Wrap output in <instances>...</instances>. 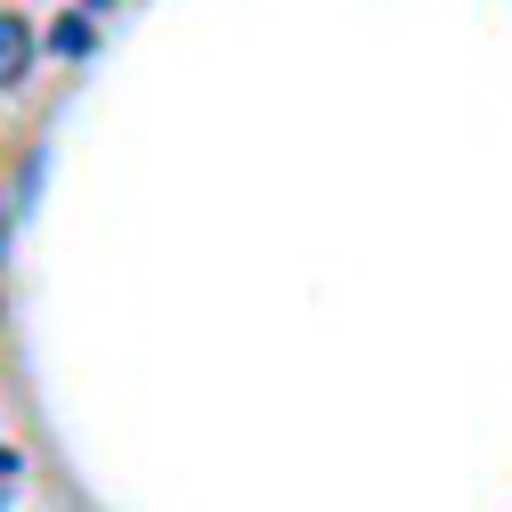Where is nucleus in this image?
<instances>
[{
  "label": "nucleus",
  "instance_id": "f03ea898",
  "mask_svg": "<svg viewBox=\"0 0 512 512\" xmlns=\"http://www.w3.org/2000/svg\"><path fill=\"white\" fill-rule=\"evenodd\" d=\"M41 41H49V57H90V41H98V17H90V9H74V17H57Z\"/></svg>",
  "mask_w": 512,
  "mask_h": 512
},
{
  "label": "nucleus",
  "instance_id": "7ed1b4c3",
  "mask_svg": "<svg viewBox=\"0 0 512 512\" xmlns=\"http://www.w3.org/2000/svg\"><path fill=\"white\" fill-rule=\"evenodd\" d=\"M82 9H90V17H106V9H122V0H82Z\"/></svg>",
  "mask_w": 512,
  "mask_h": 512
},
{
  "label": "nucleus",
  "instance_id": "f257e3e1",
  "mask_svg": "<svg viewBox=\"0 0 512 512\" xmlns=\"http://www.w3.org/2000/svg\"><path fill=\"white\" fill-rule=\"evenodd\" d=\"M49 41L33 33V17L25 9H0V90H17L25 74H33V57H41Z\"/></svg>",
  "mask_w": 512,
  "mask_h": 512
},
{
  "label": "nucleus",
  "instance_id": "39448f33",
  "mask_svg": "<svg viewBox=\"0 0 512 512\" xmlns=\"http://www.w3.org/2000/svg\"><path fill=\"white\" fill-rule=\"evenodd\" d=\"M0 236H9V204H0Z\"/></svg>",
  "mask_w": 512,
  "mask_h": 512
},
{
  "label": "nucleus",
  "instance_id": "20e7f679",
  "mask_svg": "<svg viewBox=\"0 0 512 512\" xmlns=\"http://www.w3.org/2000/svg\"><path fill=\"white\" fill-rule=\"evenodd\" d=\"M9 472H17V456H9V447H0V480H9Z\"/></svg>",
  "mask_w": 512,
  "mask_h": 512
}]
</instances>
